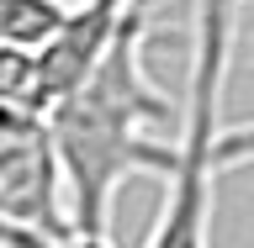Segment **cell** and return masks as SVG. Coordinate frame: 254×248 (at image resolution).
Returning a JSON list of instances; mask_svg holds the SVG:
<instances>
[{"label": "cell", "instance_id": "3", "mask_svg": "<svg viewBox=\"0 0 254 248\" xmlns=\"http://www.w3.org/2000/svg\"><path fill=\"white\" fill-rule=\"evenodd\" d=\"M0 227H69L53 127L37 111H0Z\"/></svg>", "mask_w": 254, "mask_h": 248}, {"label": "cell", "instance_id": "8", "mask_svg": "<svg viewBox=\"0 0 254 248\" xmlns=\"http://www.w3.org/2000/svg\"><path fill=\"white\" fill-rule=\"evenodd\" d=\"M217 164H222V169H233V164H254V122H244V127H222Z\"/></svg>", "mask_w": 254, "mask_h": 248}, {"label": "cell", "instance_id": "7", "mask_svg": "<svg viewBox=\"0 0 254 248\" xmlns=\"http://www.w3.org/2000/svg\"><path fill=\"white\" fill-rule=\"evenodd\" d=\"M0 248H111V238H85L74 227L37 233V227H0Z\"/></svg>", "mask_w": 254, "mask_h": 248}, {"label": "cell", "instance_id": "2", "mask_svg": "<svg viewBox=\"0 0 254 248\" xmlns=\"http://www.w3.org/2000/svg\"><path fill=\"white\" fill-rule=\"evenodd\" d=\"M233 21L238 0H196L190 21V69L175 127V164L164 174V206L143 248H212L217 206V143H222V95L233 69Z\"/></svg>", "mask_w": 254, "mask_h": 248}, {"label": "cell", "instance_id": "4", "mask_svg": "<svg viewBox=\"0 0 254 248\" xmlns=\"http://www.w3.org/2000/svg\"><path fill=\"white\" fill-rule=\"evenodd\" d=\"M132 11H143V0H74V5H69L64 32L37 53L48 106L64 100V95H69L79 79L95 69V58L111 48V37L122 32V21H127Z\"/></svg>", "mask_w": 254, "mask_h": 248}, {"label": "cell", "instance_id": "6", "mask_svg": "<svg viewBox=\"0 0 254 248\" xmlns=\"http://www.w3.org/2000/svg\"><path fill=\"white\" fill-rule=\"evenodd\" d=\"M0 111H37L48 116L43 63L32 48H0Z\"/></svg>", "mask_w": 254, "mask_h": 248}, {"label": "cell", "instance_id": "5", "mask_svg": "<svg viewBox=\"0 0 254 248\" xmlns=\"http://www.w3.org/2000/svg\"><path fill=\"white\" fill-rule=\"evenodd\" d=\"M74 0H0V48H32L43 53L69 21Z\"/></svg>", "mask_w": 254, "mask_h": 248}, {"label": "cell", "instance_id": "1", "mask_svg": "<svg viewBox=\"0 0 254 248\" xmlns=\"http://www.w3.org/2000/svg\"><path fill=\"white\" fill-rule=\"evenodd\" d=\"M148 48V16L132 11L111 48L74 90L48 106L53 148L64 169V206L69 227L85 238H106L111 206L132 174L164 180L175 164V132L180 100L143 69Z\"/></svg>", "mask_w": 254, "mask_h": 248}]
</instances>
